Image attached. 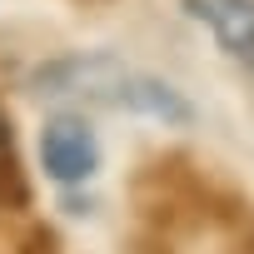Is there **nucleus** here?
<instances>
[{
	"mask_svg": "<svg viewBox=\"0 0 254 254\" xmlns=\"http://www.w3.org/2000/svg\"><path fill=\"white\" fill-rule=\"evenodd\" d=\"M190 15L214 30V40L254 70V0H185Z\"/></svg>",
	"mask_w": 254,
	"mask_h": 254,
	"instance_id": "nucleus-3",
	"label": "nucleus"
},
{
	"mask_svg": "<svg viewBox=\"0 0 254 254\" xmlns=\"http://www.w3.org/2000/svg\"><path fill=\"white\" fill-rule=\"evenodd\" d=\"M25 199V180L15 170V155H10V120L0 110V204H20Z\"/></svg>",
	"mask_w": 254,
	"mask_h": 254,
	"instance_id": "nucleus-4",
	"label": "nucleus"
},
{
	"mask_svg": "<svg viewBox=\"0 0 254 254\" xmlns=\"http://www.w3.org/2000/svg\"><path fill=\"white\" fill-rule=\"evenodd\" d=\"M35 90L40 95H85V100H100V105H115V110L170 120V125H190L194 120V110L165 80L125 70L115 55H65V60H50V65L35 70Z\"/></svg>",
	"mask_w": 254,
	"mask_h": 254,
	"instance_id": "nucleus-1",
	"label": "nucleus"
},
{
	"mask_svg": "<svg viewBox=\"0 0 254 254\" xmlns=\"http://www.w3.org/2000/svg\"><path fill=\"white\" fill-rule=\"evenodd\" d=\"M249 254H254V244H249Z\"/></svg>",
	"mask_w": 254,
	"mask_h": 254,
	"instance_id": "nucleus-5",
	"label": "nucleus"
},
{
	"mask_svg": "<svg viewBox=\"0 0 254 254\" xmlns=\"http://www.w3.org/2000/svg\"><path fill=\"white\" fill-rule=\"evenodd\" d=\"M40 160H45V175L60 180V185H75V180H90L95 175V135L85 130L80 120H55L45 125V135H40Z\"/></svg>",
	"mask_w": 254,
	"mask_h": 254,
	"instance_id": "nucleus-2",
	"label": "nucleus"
}]
</instances>
